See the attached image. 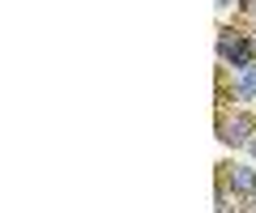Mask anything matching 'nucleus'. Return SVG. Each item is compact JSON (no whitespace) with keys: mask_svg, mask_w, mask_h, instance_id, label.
<instances>
[{"mask_svg":"<svg viewBox=\"0 0 256 213\" xmlns=\"http://www.w3.org/2000/svg\"><path fill=\"white\" fill-rule=\"evenodd\" d=\"M218 60L230 64L235 73L239 68H256V43L244 34V30H222L218 34Z\"/></svg>","mask_w":256,"mask_h":213,"instance_id":"obj_1","label":"nucleus"},{"mask_svg":"<svg viewBox=\"0 0 256 213\" xmlns=\"http://www.w3.org/2000/svg\"><path fill=\"white\" fill-rule=\"evenodd\" d=\"M252 137H256V120L248 111L218 115V141H222V145H248Z\"/></svg>","mask_w":256,"mask_h":213,"instance_id":"obj_2","label":"nucleus"},{"mask_svg":"<svg viewBox=\"0 0 256 213\" xmlns=\"http://www.w3.org/2000/svg\"><path fill=\"white\" fill-rule=\"evenodd\" d=\"M226 179H230V188H235L244 201H252V196H256V167L235 162V167H226Z\"/></svg>","mask_w":256,"mask_h":213,"instance_id":"obj_3","label":"nucleus"},{"mask_svg":"<svg viewBox=\"0 0 256 213\" xmlns=\"http://www.w3.org/2000/svg\"><path fill=\"white\" fill-rule=\"evenodd\" d=\"M244 9H248V13H252V17H256V0H244Z\"/></svg>","mask_w":256,"mask_h":213,"instance_id":"obj_4","label":"nucleus"},{"mask_svg":"<svg viewBox=\"0 0 256 213\" xmlns=\"http://www.w3.org/2000/svg\"><path fill=\"white\" fill-rule=\"evenodd\" d=\"M248 149H252V158H256V137H252V141H248Z\"/></svg>","mask_w":256,"mask_h":213,"instance_id":"obj_5","label":"nucleus"}]
</instances>
